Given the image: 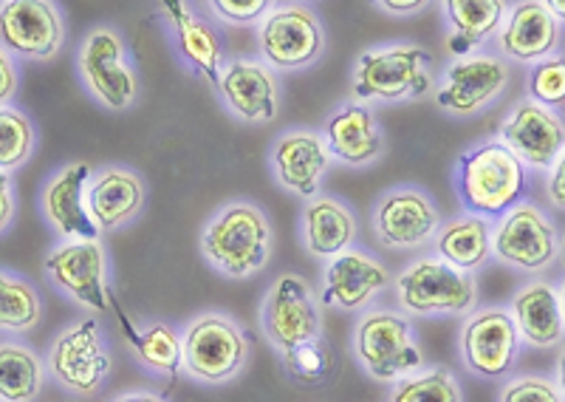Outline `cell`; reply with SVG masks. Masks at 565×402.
I'll use <instances>...</instances> for the list:
<instances>
[{"instance_id": "32", "label": "cell", "mask_w": 565, "mask_h": 402, "mask_svg": "<svg viewBox=\"0 0 565 402\" xmlns=\"http://www.w3.org/2000/svg\"><path fill=\"white\" fill-rule=\"evenodd\" d=\"M43 315L40 295L23 278L0 273V329L29 331Z\"/></svg>"}, {"instance_id": "6", "label": "cell", "mask_w": 565, "mask_h": 402, "mask_svg": "<svg viewBox=\"0 0 565 402\" xmlns=\"http://www.w3.org/2000/svg\"><path fill=\"white\" fill-rule=\"evenodd\" d=\"M181 338H184V371L204 385L226 383L249 360L246 331L218 311L199 315Z\"/></svg>"}, {"instance_id": "46", "label": "cell", "mask_w": 565, "mask_h": 402, "mask_svg": "<svg viewBox=\"0 0 565 402\" xmlns=\"http://www.w3.org/2000/svg\"><path fill=\"white\" fill-rule=\"evenodd\" d=\"M559 304H563V315H565V281L559 284Z\"/></svg>"}, {"instance_id": "23", "label": "cell", "mask_w": 565, "mask_h": 402, "mask_svg": "<svg viewBox=\"0 0 565 402\" xmlns=\"http://www.w3.org/2000/svg\"><path fill=\"white\" fill-rule=\"evenodd\" d=\"M88 213L99 233H114L134 224L145 210V182L139 173L128 168H105L97 176H90L88 190Z\"/></svg>"}, {"instance_id": "38", "label": "cell", "mask_w": 565, "mask_h": 402, "mask_svg": "<svg viewBox=\"0 0 565 402\" xmlns=\"http://www.w3.org/2000/svg\"><path fill=\"white\" fill-rule=\"evenodd\" d=\"M210 7L232 27H252L271 12L275 0H210Z\"/></svg>"}, {"instance_id": "27", "label": "cell", "mask_w": 565, "mask_h": 402, "mask_svg": "<svg viewBox=\"0 0 565 402\" xmlns=\"http://www.w3.org/2000/svg\"><path fill=\"white\" fill-rule=\"evenodd\" d=\"M356 241V219L337 199H311L302 210V244L315 258H337Z\"/></svg>"}, {"instance_id": "21", "label": "cell", "mask_w": 565, "mask_h": 402, "mask_svg": "<svg viewBox=\"0 0 565 402\" xmlns=\"http://www.w3.org/2000/svg\"><path fill=\"white\" fill-rule=\"evenodd\" d=\"M385 286H391V273L385 264L356 250H345L328 261L326 278H322V304L331 309L360 311Z\"/></svg>"}, {"instance_id": "34", "label": "cell", "mask_w": 565, "mask_h": 402, "mask_svg": "<svg viewBox=\"0 0 565 402\" xmlns=\"http://www.w3.org/2000/svg\"><path fill=\"white\" fill-rule=\"evenodd\" d=\"M280 360L282 369L302 385H322L334 374V351L326 343V338L302 340V343L280 351Z\"/></svg>"}, {"instance_id": "39", "label": "cell", "mask_w": 565, "mask_h": 402, "mask_svg": "<svg viewBox=\"0 0 565 402\" xmlns=\"http://www.w3.org/2000/svg\"><path fill=\"white\" fill-rule=\"evenodd\" d=\"M18 94V68L3 46H0V105H9Z\"/></svg>"}, {"instance_id": "9", "label": "cell", "mask_w": 565, "mask_h": 402, "mask_svg": "<svg viewBox=\"0 0 565 402\" xmlns=\"http://www.w3.org/2000/svg\"><path fill=\"white\" fill-rule=\"evenodd\" d=\"M110 351L94 318L60 331L49 351V369L65 391L79 396L97 394L110 374Z\"/></svg>"}, {"instance_id": "28", "label": "cell", "mask_w": 565, "mask_h": 402, "mask_svg": "<svg viewBox=\"0 0 565 402\" xmlns=\"http://www.w3.org/2000/svg\"><path fill=\"white\" fill-rule=\"evenodd\" d=\"M441 9L450 23V52L456 57H467L501 32L509 3L507 0H441Z\"/></svg>"}, {"instance_id": "18", "label": "cell", "mask_w": 565, "mask_h": 402, "mask_svg": "<svg viewBox=\"0 0 565 402\" xmlns=\"http://www.w3.org/2000/svg\"><path fill=\"white\" fill-rule=\"evenodd\" d=\"M559 23L552 9L543 0H518L507 12L501 32H498V49L509 63L534 65L543 57L557 52Z\"/></svg>"}, {"instance_id": "8", "label": "cell", "mask_w": 565, "mask_h": 402, "mask_svg": "<svg viewBox=\"0 0 565 402\" xmlns=\"http://www.w3.org/2000/svg\"><path fill=\"white\" fill-rule=\"evenodd\" d=\"M492 255L526 275H540L559 258V233L543 210L523 201L492 230Z\"/></svg>"}, {"instance_id": "43", "label": "cell", "mask_w": 565, "mask_h": 402, "mask_svg": "<svg viewBox=\"0 0 565 402\" xmlns=\"http://www.w3.org/2000/svg\"><path fill=\"white\" fill-rule=\"evenodd\" d=\"M114 402H164V400L156 394H125V396H116Z\"/></svg>"}, {"instance_id": "45", "label": "cell", "mask_w": 565, "mask_h": 402, "mask_svg": "<svg viewBox=\"0 0 565 402\" xmlns=\"http://www.w3.org/2000/svg\"><path fill=\"white\" fill-rule=\"evenodd\" d=\"M557 385L565 396V351L557 357Z\"/></svg>"}, {"instance_id": "41", "label": "cell", "mask_w": 565, "mask_h": 402, "mask_svg": "<svg viewBox=\"0 0 565 402\" xmlns=\"http://www.w3.org/2000/svg\"><path fill=\"white\" fill-rule=\"evenodd\" d=\"M14 219V188L9 173L0 170V233L12 224Z\"/></svg>"}, {"instance_id": "16", "label": "cell", "mask_w": 565, "mask_h": 402, "mask_svg": "<svg viewBox=\"0 0 565 402\" xmlns=\"http://www.w3.org/2000/svg\"><path fill=\"white\" fill-rule=\"evenodd\" d=\"M63 14L52 0H3L0 46L26 60H52L63 49Z\"/></svg>"}, {"instance_id": "25", "label": "cell", "mask_w": 565, "mask_h": 402, "mask_svg": "<svg viewBox=\"0 0 565 402\" xmlns=\"http://www.w3.org/2000/svg\"><path fill=\"white\" fill-rule=\"evenodd\" d=\"M512 318L523 343L534 349H554L565 338V315L557 286L546 281L523 284L512 298Z\"/></svg>"}, {"instance_id": "4", "label": "cell", "mask_w": 565, "mask_h": 402, "mask_svg": "<svg viewBox=\"0 0 565 402\" xmlns=\"http://www.w3.org/2000/svg\"><path fill=\"white\" fill-rule=\"evenodd\" d=\"M396 300L418 318L469 315L478 306V281L441 258H418L396 278Z\"/></svg>"}, {"instance_id": "7", "label": "cell", "mask_w": 565, "mask_h": 402, "mask_svg": "<svg viewBox=\"0 0 565 402\" xmlns=\"http://www.w3.org/2000/svg\"><path fill=\"white\" fill-rule=\"evenodd\" d=\"M77 68L90 97L108 110H128L139 99V77L128 60L125 40L116 29H94L83 40Z\"/></svg>"}, {"instance_id": "33", "label": "cell", "mask_w": 565, "mask_h": 402, "mask_svg": "<svg viewBox=\"0 0 565 402\" xmlns=\"http://www.w3.org/2000/svg\"><path fill=\"white\" fill-rule=\"evenodd\" d=\"M387 402H463V396L456 377L438 366L396 380Z\"/></svg>"}, {"instance_id": "22", "label": "cell", "mask_w": 565, "mask_h": 402, "mask_svg": "<svg viewBox=\"0 0 565 402\" xmlns=\"http://www.w3.org/2000/svg\"><path fill=\"white\" fill-rule=\"evenodd\" d=\"M90 182V165L88 162H71L63 170L52 176V182L43 190V213L54 230L63 239L74 241H97L99 228L94 224L88 213V201L85 190Z\"/></svg>"}, {"instance_id": "12", "label": "cell", "mask_w": 565, "mask_h": 402, "mask_svg": "<svg viewBox=\"0 0 565 402\" xmlns=\"http://www.w3.org/2000/svg\"><path fill=\"white\" fill-rule=\"evenodd\" d=\"M260 326L277 351L291 349L302 340L322 338L320 300L309 281L295 273L280 275L266 293Z\"/></svg>"}, {"instance_id": "3", "label": "cell", "mask_w": 565, "mask_h": 402, "mask_svg": "<svg viewBox=\"0 0 565 402\" xmlns=\"http://www.w3.org/2000/svg\"><path fill=\"white\" fill-rule=\"evenodd\" d=\"M433 54L422 46H387L360 54L353 68V99L356 103H402L430 94Z\"/></svg>"}, {"instance_id": "11", "label": "cell", "mask_w": 565, "mask_h": 402, "mask_svg": "<svg viewBox=\"0 0 565 402\" xmlns=\"http://www.w3.org/2000/svg\"><path fill=\"white\" fill-rule=\"evenodd\" d=\"M521 331L514 326L512 311L501 306L469 311L467 324L461 329L463 366L483 380H503L518 363L521 351Z\"/></svg>"}, {"instance_id": "30", "label": "cell", "mask_w": 565, "mask_h": 402, "mask_svg": "<svg viewBox=\"0 0 565 402\" xmlns=\"http://www.w3.org/2000/svg\"><path fill=\"white\" fill-rule=\"evenodd\" d=\"M110 306L119 315L122 329L128 331V340L134 346L136 357H139V363L145 369L156 371V374L179 380L181 369H184V338H181L179 331L168 324H153L148 329H136L128 315L116 306V300H110Z\"/></svg>"}, {"instance_id": "5", "label": "cell", "mask_w": 565, "mask_h": 402, "mask_svg": "<svg viewBox=\"0 0 565 402\" xmlns=\"http://www.w3.org/2000/svg\"><path fill=\"white\" fill-rule=\"evenodd\" d=\"M353 355L362 369L382 383H396L424 369L413 324L396 311H367L353 331Z\"/></svg>"}, {"instance_id": "42", "label": "cell", "mask_w": 565, "mask_h": 402, "mask_svg": "<svg viewBox=\"0 0 565 402\" xmlns=\"http://www.w3.org/2000/svg\"><path fill=\"white\" fill-rule=\"evenodd\" d=\"M382 12L387 14H396V18H407V14H416L422 9H427L430 0H373Z\"/></svg>"}, {"instance_id": "24", "label": "cell", "mask_w": 565, "mask_h": 402, "mask_svg": "<svg viewBox=\"0 0 565 402\" xmlns=\"http://www.w3.org/2000/svg\"><path fill=\"white\" fill-rule=\"evenodd\" d=\"M331 159L351 168H365L385 154V134L380 119L362 103H348L331 114L322 134Z\"/></svg>"}, {"instance_id": "14", "label": "cell", "mask_w": 565, "mask_h": 402, "mask_svg": "<svg viewBox=\"0 0 565 402\" xmlns=\"http://www.w3.org/2000/svg\"><path fill=\"white\" fill-rule=\"evenodd\" d=\"M45 273L60 293L90 311H108L114 293L108 286V255L97 241H71L45 258Z\"/></svg>"}, {"instance_id": "13", "label": "cell", "mask_w": 565, "mask_h": 402, "mask_svg": "<svg viewBox=\"0 0 565 402\" xmlns=\"http://www.w3.org/2000/svg\"><path fill=\"white\" fill-rule=\"evenodd\" d=\"M260 54L280 72L311 68L326 54V32L309 7H280L269 12L257 32Z\"/></svg>"}, {"instance_id": "31", "label": "cell", "mask_w": 565, "mask_h": 402, "mask_svg": "<svg viewBox=\"0 0 565 402\" xmlns=\"http://www.w3.org/2000/svg\"><path fill=\"white\" fill-rule=\"evenodd\" d=\"M43 389V363L32 349L18 343L0 346V400L32 402Z\"/></svg>"}, {"instance_id": "44", "label": "cell", "mask_w": 565, "mask_h": 402, "mask_svg": "<svg viewBox=\"0 0 565 402\" xmlns=\"http://www.w3.org/2000/svg\"><path fill=\"white\" fill-rule=\"evenodd\" d=\"M543 3L552 9V14L559 20V23H565V0H543Z\"/></svg>"}, {"instance_id": "40", "label": "cell", "mask_w": 565, "mask_h": 402, "mask_svg": "<svg viewBox=\"0 0 565 402\" xmlns=\"http://www.w3.org/2000/svg\"><path fill=\"white\" fill-rule=\"evenodd\" d=\"M546 193H548V199H552L554 208L565 210V148H563V154L557 156V162L552 165V170H548Z\"/></svg>"}, {"instance_id": "20", "label": "cell", "mask_w": 565, "mask_h": 402, "mask_svg": "<svg viewBox=\"0 0 565 402\" xmlns=\"http://www.w3.org/2000/svg\"><path fill=\"white\" fill-rule=\"evenodd\" d=\"M328 165H331V154H328L326 139L311 128L286 130L271 145V168H275L277 182L302 199H315Z\"/></svg>"}, {"instance_id": "17", "label": "cell", "mask_w": 565, "mask_h": 402, "mask_svg": "<svg viewBox=\"0 0 565 402\" xmlns=\"http://www.w3.org/2000/svg\"><path fill=\"white\" fill-rule=\"evenodd\" d=\"M498 139L521 159L526 168L552 170L565 148V123L557 110L534 99H521L501 123Z\"/></svg>"}, {"instance_id": "10", "label": "cell", "mask_w": 565, "mask_h": 402, "mask_svg": "<svg viewBox=\"0 0 565 402\" xmlns=\"http://www.w3.org/2000/svg\"><path fill=\"white\" fill-rule=\"evenodd\" d=\"M509 63L501 54L476 52L447 65L436 105L450 117H478L509 88Z\"/></svg>"}, {"instance_id": "26", "label": "cell", "mask_w": 565, "mask_h": 402, "mask_svg": "<svg viewBox=\"0 0 565 402\" xmlns=\"http://www.w3.org/2000/svg\"><path fill=\"white\" fill-rule=\"evenodd\" d=\"M170 27L175 32V43L184 60L193 65L195 72L218 88L221 74H224V49L215 34V29L206 23L201 14L186 7V0H159Z\"/></svg>"}, {"instance_id": "37", "label": "cell", "mask_w": 565, "mask_h": 402, "mask_svg": "<svg viewBox=\"0 0 565 402\" xmlns=\"http://www.w3.org/2000/svg\"><path fill=\"white\" fill-rule=\"evenodd\" d=\"M498 402H565V396L559 385L548 380V377L526 374L509 380Z\"/></svg>"}, {"instance_id": "1", "label": "cell", "mask_w": 565, "mask_h": 402, "mask_svg": "<svg viewBox=\"0 0 565 402\" xmlns=\"http://www.w3.org/2000/svg\"><path fill=\"white\" fill-rule=\"evenodd\" d=\"M529 190V168L501 139L469 148L456 165L458 199L467 213L481 219H503L526 201Z\"/></svg>"}, {"instance_id": "36", "label": "cell", "mask_w": 565, "mask_h": 402, "mask_svg": "<svg viewBox=\"0 0 565 402\" xmlns=\"http://www.w3.org/2000/svg\"><path fill=\"white\" fill-rule=\"evenodd\" d=\"M529 99L546 105V108H565V54L554 52L534 63L526 77Z\"/></svg>"}, {"instance_id": "35", "label": "cell", "mask_w": 565, "mask_h": 402, "mask_svg": "<svg viewBox=\"0 0 565 402\" xmlns=\"http://www.w3.org/2000/svg\"><path fill=\"white\" fill-rule=\"evenodd\" d=\"M34 150V125L23 110L0 105V170H18Z\"/></svg>"}, {"instance_id": "15", "label": "cell", "mask_w": 565, "mask_h": 402, "mask_svg": "<svg viewBox=\"0 0 565 402\" xmlns=\"http://www.w3.org/2000/svg\"><path fill=\"white\" fill-rule=\"evenodd\" d=\"M373 233L387 250H418L436 239L441 215L424 190H387L371 213Z\"/></svg>"}, {"instance_id": "2", "label": "cell", "mask_w": 565, "mask_h": 402, "mask_svg": "<svg viewBox=\"0 0 565 402\" xmlns=\"http://www.w3.org/2000/svg\"><path fill=\"white\" fill-rule=\"evenodd\" d=\"M275 230L264 210L249 201H232L204 228L201 253L224 278H252L269 264Z\"/></svg>"}, {"instance_id": "29", "label": "cell", "mask_w": 565, "mask_h": 402, "mask_svg": "<svg viewBox=\"0 0 565 402\" xmlns=\"http://www.w3.org/2000/svg\"><path fill=\"white\" fill-rule=\"evenodd\" d=\"M438 258L452 264L463 273H476L492 258V228L481 215H458L441 224L436 233Z\"/></svg>"}, {"instance_id": "19", "label": "cell", "mask_w": 565, "mask_h": 402, "mask_svg": "<svg viewBox=\"0 0 565 402\" xmlns=\"http://www.w3.org/2000/svg\"><path fill=\"white\" fill-rule=\"evenodd\" d=\"M218 92L241 123L264 125L277 119L280 85L275 74L257 60H232L224 65Z\"/></svg>"}]
</instances>
